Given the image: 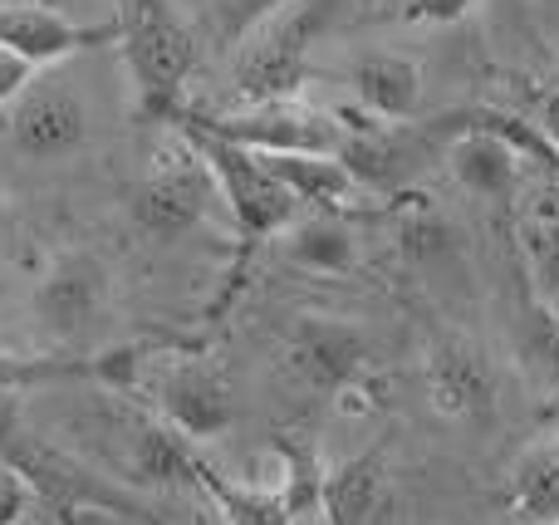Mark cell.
<instances>
[{"label":"cell","instance_id":"obj_23","mask_svg":"<svg viewBox=\"0 0 559 525\" xmlns=\"http://www.w3.org/2000/svg\"><path fill=\"white\" fill-rule=\"evenodd\" d=\"M25 432H29L25 428V398H20L15 389H0V462L20 448Z\"/></svg>","mask_w":559,"mask_h":525},{"label":"cell","instance_id":"obj_12","mask_svg":"<svg viewBox=\"0 0 559 525\" xmlns=\"http://www.w3.org/2000/svg\"><path fill=\"white\" fill-rule=\"evenodd\" d=\"M354 84V104L373 123H417L423 108V64L393 49H368L348 69Z\"/></svg>","mask_w":559,"mask_h":525},{"label":"cell","instance_id":"obj_24","mask_svg":"<svg viewBox=\"0 0 559 525\" xmlns=\"http://www.w3.org/2000/svg\"><path fill=\"white\" fill-rule=\"evenodd\" d=\"M35 79V69L25 64L20 55H10V49H0V108H10L20 94H25V84Z\"/></svg>","mask_w":559,"mask_h":525},{"label":"cell","instance_id":"obj_3","mask_svg":"<svg viewBox=\"0 0 559 525\" xmlns=\"http://www.w3.org/2000/svg\"><path fill=\"white\" fill-rule=\"evenodd\" d=\"M173 128H192V133L222 138L231 147L261 157H334L344 143V123L338 114L309 108L305 98H275V104H246V108H192L177 114Z\"/></svg>","mask_w":559,"mask_h":525},{"label":"cell","instance_id":"obj_17","mask_svg":"<svg viewBox=\"0 0 559 525\" xmlns=\"http://www.w3.org/2000/svg\"><path fill=\"white\" fill-rule=\"evenodd\" d=\"M506 511L515 525H559V442H540L511 467Z\"/></svg>","mask_w":559,"mask_h":525},{"label":"cell","instance_id":"obj_5","mask_svg":"<svg viewBox=\"0 0 559 525\" xmlns=\"http://www.w3.org/2000/svg\"><path fill=\"white\" fill-rule=\"evenodd\" d=\"M216 202H222V192H216L206 157L192 147V138H182L173 128V143L157 147L153 167L128 192V216H133V226L147 241L173 246L182 236H192L212 216Z\"/></svg>","mask_w":559,"mask_h":525},{"label":"cell","instance_id":"obj_2","mask_svg":"<svg viewBox=\"0 0 559 525\" xmlns=\"http://www.w3.org/2000/svg\"><path fill=\"white\" fill-rule=\"evenodd\" d=\"M202 29L173 0H123L118 10V49L147 123H177L187 108V84L202 64Z\"/></svg>","mask_w":559,"mask_h":525},{"label":"cell","instance_id":"obj_7","mask_svg":"<svg viewBox=\"0 0 559 525\" xmlns=\"http://www.w3.org/2000/svg\"><path fill=\"white\" fill-rule=\"evenodd\" d=\"M5 138L29 163H64L94 138V114L69 74H35L10 104Z\"/></svg>","mask_w":559,"mask_h":525},{"label":"cell","instance_id":"obj_15","mask_svg":"<svg viewBox=\"0 0 559 525\" xmlns=\"http://www.w3.org/2000/svg\"><path fill=\"white\" fill-rule=\"evenodd\" d=\"M192 487L222 511L226 525H295L285 511V497H280L275 487L236 481L231 472H222L206 452H197V462H192Z\"/></svg>","mask_w":559,"mask_h":525},{"label":"cell","instance_id":"obj_14","mask_svg":"<svg viewBox=\"0 0 559 525\" xmlns=\"http://www.w3.org/2000/svg\"><path fill=\"white\" fill-rule=\"evenodd\" d=\"M280 251L305 275H348L358 265V241L344 216L334 212H305L280 231Z\"/></svg>","mask_w":559,"mask_h":525},{"label":"cell","instance_id":"obj_25","mask_svg":"<svg viewBox=\"0 0 559 525\" xmlns=\"http://www.w3.org/2000/svg\"><path fill=\"white\" fill-rule=\"evenodd\" d=\"M15 241H20V216H15V206L0 196V261L15 255Z\"/></svg>","mask_w":559,"mask_h":525},{"label":"cell","instance_id":"obj_9","mask_svg":"<svg viewBox=\"0 0 559 525\" xmlns=\"http://www.w3.org/2000/svg\"><path fill=\"white\" fill-rule=\"evenodd\" d=\"M108 300H114V281L108 265L88 251H69L39 275L35 285V320L49 339L74 344L104 320Z\"/></svg>","mask_w":559,"mask_h":525},{"label":"cell","instance_id":"obj_10","mask_svg":"<svg viewBox=\"0 0 559 525\" xmlns=\"http://www.w3.org/2000/svg\"><path fill=\"white\" fill-rule=\"evenodd\" d=\"M118 45V15L104 25H74L69 15L35 0H5L0 5V49L20 55L29 69H49V64H69L84 49H104Z\"/></svg>","mask_w":559,"mask_h":525},{"label":"cell","instance_id":"obj_8","mask_svg":"<svg viewBox=\"0 0 559 525\" xmlns=\"http://www.w3.org/2000/svg\"><path fill=\"white\" fill-rule=\"evenodd\" d=\"M153 418H163L177 438L192 448L216 442L236 418V389L226 369L202 354H177L163 373L153 379Z\"/></svg>","mask_w":559,"mask_h":525},{"label":"cell","instance_id":"obj_11","mask_svg":"<svg viewBox=\"0 0 559 525\" xmlns=\"http://www.w3.org/2000/svg\"><path fill=\"white\" fill-rule=\"evenodd\" d=\"M423 389L432 413L447 422H486L496 413V369L466 339H442L427 349Z\"/></svg>","mask_w":559,"mask_h":525},{"label":"cell","instance_id":"obj_6","mask_svg":"<svg viewBox=\"0 0 559 525\" xmlns=\"http://www.w3.org/2000/svg\"><path fill=\"white\" fill-rule=\"evenodd\" d=\"M280 369L309 398H344L373 369V344L338 314H299L280 344Z\"/></svg>","mask_w":559,"mask_h":525},{"label":"cell","instance_id":"obj_21","mask_svg":"<svg viewBox=\"0 0 559 525\" xmlns=\"http://www.w3.org/2000/svg\"><path fill=\"white\" fill-rule=\"evenodd\" d=\"M476 10V0H397L393 20L403 25H456Z\"/></svg>","mask_w":559,"mask_h":525},{"label":"cell","instance_id":"obj_19","mask_svg":"<svg viewBox=\"0 0 559 525\" xmlns=\"http://www.w3.org/2000/svg\"><path fill=\"white\" fill-rule=\"evenodd\" d=\"M280 5H289V0H206V35H212L216 49L231 55V49L246 39V29L261 25V20Z\"/></svg>","mask_w":559,"mask_h":525},{"label":"cell","instance_id":"obj_16","mask_svg":"<svg viewBox=\"0 0 559 525\" xmlns=\"http://www.w3.org/2000/svg\"><path fill=\"white\" fill-rule=\"evenodd\" d=\"M143 354H104V359H59V354H5L0 349V389H39V383H59V379H114L123 383L128 369Z\"/></svg>","mask_w":559,"mask_h":525},{"label":"cell","instance_id":"obj_1","mask_svg":"<svg viewBox=\"0 0 559 525\" xmlns=\"http://www.w3.org/2000/svg\"><path fill=\"white\" fill-rule=\"evenodd\" d=\"M348 10L354 0H289V5L271 10L261 25L246 29V39L231 49V64H226V88H231L236 108L299 98L314 45L344 25Z\"/></svg>","mask_w":559,"mask_h":525},{"label":"cell","instance_id":"obj_4","mask_svg":"<svg viewBox=\"0 0 559 525\" xmlns=\"http://www.w3.org/2000/svg\"><path fill=\"white\" fill-rule=\"evenodd\" d=\"M177 133L192 138V147L206 157V167H212L222 202L231 206L236 236H241V255H236V271H231V295H236L241 290V275H246L251 251L261 241H271V236H280L289 222H299L305 206H299L295 192L265 167L261 153H246V147H231V143H222V138L192 133V128H177ZM231 295H226V300H231Z\"/></svg>","mask_w":559,"mask_h":525},{"label":"cell","instance_id":"obj_13","mask_svg":"<svg viewBox=\"0 0 559 525\" xmlns=\"http://www.w3.org/2000/svg\"><path fill=\"white\" fill-rule=\"evenodd\" d=\"M393 506V472L383 452H358L344 467L324 472L319 521L324 525H378Z\"/></svg>","mask_w":559,"mask_h":525},{"label":"cell","instance_id":"obj_20","mask_svg":"<svg viewBox=\"0 0 559 525\" xmlns=\"http://www.w3.org/2000/svg\"><path fill=\"white\" fill-rule=\"evenodd\" d=\"M515 114L531 118V123L559 147V64L525 74V94H521V104H515Z\"/></svg>","mask_w":559,"mask_h":525},{"label":"cell","instance_id":"obj_18","mask_svg":"<svg viewBox=\"0 0 559 525\" xmlns=\"http://www.w3.org/2000/svg\"><path fill=\"white\" fill-rule=\"evenodd\" d=\"M521 241L545 290H559V172H545L521 202Z\"/></svg>","mask_w":559,"mask_h":525},{"label":"cell","instance_id":"obj_22","mask_svg":"<svg viewBox=\"0 0 559 525\" xmlns=\"http://www.w3.org/2000/svg\"><path fill=\"white\" fill-rule=\"evenodd\" d=\"M35 511V487L10 462H0V525H25Z\"/></svg>","mask_w":559,"mask_h":525}]
</instances>
